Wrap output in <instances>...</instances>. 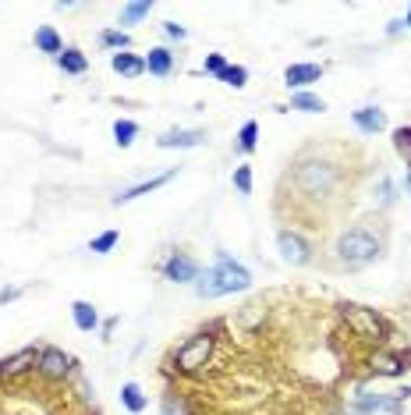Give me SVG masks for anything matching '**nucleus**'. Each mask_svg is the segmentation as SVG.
Masks as SVG:
<instances>
[{
	"label": "nucleus",
	"mask_w": 411,
	"mask_h": 415,
	"mask_svg": "<svg viewBox=\"0 0 411 415\" xmlns=\"http://www.w3.org/2000/svg\"><path fill=\"white\" fill-rule=\"evenodd\" d=\"M117 238H121V234H117V231H103L100 238H93V245H89V249H93L96 256H107V252L117 245Z\"/></svg>",
	"instance_id": "a878e982"
},
{
	"label": "nucleus",
	"mask_w": 411,
	"mask_h": 415,
	"mask_svg": "<svg viewBox=\"0 0 411 415\" xmlns=\"http://www.w3.org/2000/svg\"><path fill=\"white\" fill-rule=\"evenodd\" d=\"M394 145H397V153L408 160V167H411V128H397L394 132Z\"/></svg>",
	"instance_id": "bb28decb"
},
{
	"label": "nucleus",
	"mask_w": 411,
	"mask_h": 415,
	"mask_svg": "<svg viewBox=\"0 0 411 415\" xmlns=\"http://www.w3.org/2000/svg\"><path fill=\"white\" fill-rule=\"evenodd\" d=\"M372 366H376V373H383V376H397L401 369H408L401 355H376Z\"/></svg>",
	"instance_id": "4be33fe9"
},
{
	"label": "nucleus",
	"mask_w": 411,
	"mask_h": 415,
	"mask_svg": "<svg viewBox=\"0 0 411 415\" xmlns=\"http://www.w3.org/2000/svg\"><path fill=\"white\" fill-rule=\"evenodd\" d=\"M351 117H355V125H358L365 135H376V132H383V128H387V114H383V110H376V107H362V110L351 114Z\"/></svg>",
	"instance_id": "ddd939ff"
},
{
	"label": "nucleus",
	"mask_w": 411,
	"mask_h": 415,
	"mask_svg": "<svg viewBox=\"0 0 411 415\" xmlns=\"http://www.w3.org/2000/svg\"><path fill=\"white\" fill-rule=\"evenodd\" d=\"M103 39V46H110V50H117V53H121V50H128V33H117V28H110V33H103L100 36Z\"/></svg>",
	"instance_id": "cd10ccee"
},
{
	"label": "nucleus",
	"mask_w": 411,
	"mask_h": 415,
	"mask_svg": "<svg viewBox=\"0 0 411 415\" xmlns=\"http://www.w3.org/2000/svg\"><path fill=\"white\" fill-rule=\"evenodd\" d=\"M340 312H344V319L351 323V327L358 330V337H365V341H387V323L379 319L372 309H362V306H344Z\"/></svg>",
	"instance_id": "39448f33"
},
{
	"label": "nucleus",
	"mask_w": 411,
	"mask_h": 415,
	"mask_svg": "<svg viewBox=\"0 0 411 415\" xmlns=\"http://www.w3.org/2000/svg\"><path fill=\"white\" fill-rule=\"evenodd\" d=\"M213 344H217V341H213L210 330H202V334L188 337V341L178 348V355H174V369H181V373H199L206 362H210Z\"/></svg>",
	"instance_id": "20e7f679"
},
{
	"label": "nucleus",
	"mask_w": 411,
	"mask_h": 415,
	"mask_svg": "<svg viewBox=\"0 0 411 415\" xmlns=\"http://www.w3.org/2000/svg\"><path fill=\"white\" fill-rule=\"evenodd\" d=\"M404 25H411V11H408V18H404Z\"/></svg>",
	"instance_id": "f704fd0d"
},
{
	"label": "nucleus",
	"mask_w": 411,
	"mask_h": 415,
	"mask_svg": "<svg viewBox=\"0 0 411 415\" xmlns=\"http://www.w3.org/2000/svg\"><path fill=\"white\" fill-rule=\"evenodd\" d=\"M163 33H167L170 39H185V28H181L178 21H167V25H163Z\"/></svg>",
	"instance_id": "2f4dec72"
},
{
	"label": "nucleus",
	"mask_w": 411,
	"mask_h": 415,
	"mask_svg": "<svg viewBox=\"0 0 411 415\" xmlns=\"http://www.w3.org/2000/svg\"><path fill=\"white\" fill-rule=\"evenodd\" d=\"M121 405L138 415V412H145V405H149V401H145V394H142L138 383H125V387H121Z\"/></svg>",
	"instance_id": "a211bd4d"
},
{
	"label": "nucleus",
	"mask_w": 411,
	"mask_h": 415,
	"mask_svg": "<svg viewBox=\"0 0 411 415\" xmlns=\"http://www.w3.org/2000/svg\"><path fill=\"white\" fill-rule=\"evenodd\" d=\"M110 68H113L117 75L135 78V75L145 71V61H142V57H135V53H113V57H110Z\"/></svg>",
	"instance_id": "dca6fc26"
},
{
	"label": "nucleus",
	"mask_w": 411,
	"mask_h": 415,
	"mask_svg": "<svg viewBox=\"0 0 411 415\" xmlns=\"http://www.w3.org/2000/svg\"><path fill=\"white\" fill-rule=\"evenodd\" d=\"M379 408H397L394 398H358V412H379Z\"/></svg>",
	"instance_id": "c85d7f7f"
},
{
	"label": "nucleus",
	"mask_w": 411,
	"mask_h": 415,
	"mask_svg": "<svg viewBox=\"0 0 411 415\" xmlns=\"http://www.w3.org/2000/svg\"><path fill=\"white\" fill-rule=\"evenodd\" d=\"M135 135H138V125H135V121H128V117L113 121V142L121 145V150H128V145L135 142Z\"/></svg>",
	"instance_id": "aec40b11"
},
{
	"label": "nucleus",
	"mask_w": 411,
	"mask_h": 415,
	"mask_svg": "<svg viewBox=\"0 0 411 415\" xmlns=\"http://www.w3.org/2000/svg\"><path fill=\"white\" fill-rule=\"evenodd\" d=\"M319 75H322L319 64H291V68L284 71V82H287L291 89H305V85L319 82Z\"/></svg>",
	"instance_id": "f8f14e48"
},
{
	"label": "nucleus",
	"mask_w": 411,
	"mask_h": 415,
	"mask_svg": "<svg viewBox=\"0 0 411 415\" xmlns=\"http://www.w3.org/2000/svg\"><path fill=\"white\" fill-rule=\"evenodd\" d=\"M295 185L302 195L309 199H322L334 185H337V170L330 164H322V160H309V164H298L295 170Z\"/></svg>",
	"instance_id": "f03ea898"
},
{
	"label": "nucleus",
	"mask_w": 411,
	"mask_h": 415,
	"mask_svg": "<svg viewBox=\"0 0 411 415\" xmlns=\"http://www.w3.org/2000/svg\"><path fill=\"white\" fill-rule=\"evenodd\" d=\"M255 139H259V125H255V121H245L241 132H238V150H241V153H252V150H255Z\"/></svg>",
	"instance_id": "393cba45"
},
{
	"label": "nucleus",
	"mask_w": 411,
	"mask_h": 415,
	"mask_svg": "<svg viewBox=\"0 0 411 415\" xmlns=\"http://www.w3.org/2000/svg\"><path fill=\"white\" fill-rule=\"evenodd\" d=\"M170 68H174V53L167 50V46H156V50H149V57H145V71L149 75H170Z\"/></svg>",
	"instance_id": "2eb2a0df"
},
{
	"label": "nucleus",
	"mask_w": 411,
	"mask_h": 415,
	"mask_svg": "<svg viewBox=\"0 0 411 415\" xmlns=\"http://www.w3.org/2000/svg\"><path fill=\"white\" fill-rule=\"evenodd\" d=\"M337 252L347 266H365L379 256V242L372 238V234L365 227H351L340 234V242H337Z\"/></svg>",
	"instance_id": "7ed1b4c3"
},
{
	"label": "nucleus",
	"mask_w": 411,
	"mask_h": 415,
	"mask_svg": "<svg viewBox=\"0 0 411 415\" xmlns=\"http://www.w3.org/2000/svg\"><path fill=\"white\" fill-rule=\"evenodd\" d=\"M71 316H75V327L85 330V334H93V330L100 327V312H96V306H89V302H75V306H71Z\"/></svg>",
	"instance_id": "4468645a"
},
{
	"label": "nucleus",
	"mask_w": 411,
	"mask_h": 415,
	"mask_svg": "<svg viewBox=\"0 0 411 415\" xmlns=\"http://www.w3.org/2000/svg\"><path fill=\"white\" fill-rule=\"evenodd\" d=\"M252 284V274L245 270L241 263H234L227 252H217V266L206 277L195 281L199 299H220V294H234V291H245Z\"/></svg>",
	"instance_id": "f257e3e1"
},
{
	"label": "nucleus",
	"mask_w": 411,
	"mask_h": 415,
	"mask_svg": "<svg viewBox=\"0 0 411 415\" xmlns=\"http://www.w3.org/2000/svg\"><path fill=\"white\" fill-rule=\"evenodd\" d=\"M170 177H178V170H163V174H156V177H149V182H138V185H131V188H125L121 195H117L113 202L117 206H121V202H131V199H138V195H149V192H156V188H163L167 182H170Z\"/></svg>",
	"instance_id": "9d476101"
},
{
	"label": "nucleus",
	"mask_w": 411,
	"mask_h": 415,
	"mask_svg": "<svg viewBox=\"0 0 411 415\" xmlns=\"http://www.w3.org/2000/svg\"><path fill=\"white\" fill-rule=\"evenodd\" d=\"M163 412H167V415H185V405L174 401V398H167V401H163Z\"/></svg>",
	"instance_id": "473e14b6"
},
{
	"label": "nucleus",
	"mask_w": 411,
	"mask_h": 415,
	"mask_svg": "<svg viewBox=\"0 0 411 415\" xmlns=\"http://www.w3.org/2000/svg\"><path fill=\"white\" fill-rule=\"evenodd\" d=\"M57 64H61V71H68V75H82L85 68H89L82 50H61L57 53Z\"/></svg>",
	"instance_id": "f3484780"
},
{
	"label": "nucleus",
	"mask_w": 411,
	"mask_h": 415,
	"mask_svg": "<svg viewBox=\"0 0 411 415\" xmlns=\"http://www.w3.org/2000/svg\"><path fill=\"white\" fill-rule=\"evenodd\" d=\"M163 274L174 284H188V281H199V263L192 256H185V252H174L167 259V266H163Z\"/></svg>",
	"instance_id": "6e6552de"
},
{
	"label": "nucleus",
	"mask_w": 411,
	"mask_h": 415,
	"mask_svg": "<svg viewBox=\"0 0 411 415\" xmlns=\"http://www.w3.org/2000/svg\"><path fill=\"white\" fill-rule=\"evenodd\" d=\"M234 188H238L241 195L252 192V167H238V170H234Z\"/></svg>",
	"instance_id": "c756f323"
},
{
	"label": "nucleus",
	"mask_w": 411,
	"mask_h": 415,
	"mask_svg": "<svg viewBox=\"0 0 411 415\" xmlns=\"http://www.w3.org/2000/svg\"><path fill=\"white\" fill-rule=\"evenodd\" d=\"M277 249H280V256L287 259V263H295V266H302V263H309V256H312V249H309V242L302 238L298 231H280L277 234Z\"/></svg>",
	"instance_id": "423d86ee"
},
{
	"label": "nucleus",
	"mask_w": 411,
	"mask_h": 415,
	"mask_svg": "<svg viewBox=\"0 0 411 415\" xmlns=\"http://www.w3.org/2000/svg\"><path fill=\"white\" fill-rule=\"evenodd\" d=\"M18 294H21L18 288H4V291H0V302H15V299H18Z\"/></svg>",
	"instance_id": "72a5a7b5"
},
{
	"label": "nucleus",
	"mask_w": 411,
	"mask_h": 415,
	"mask_svg": "<svg viewBox=\"0 0 411 415\" xmlns=\"http://www.w3.org/2000/svg\"><path fill=\"white\" fill-rule=\"evenodd\" d=\"M227 64H223V57L220 53H210V57H206V75H220Z\"/></svg>",
	"instance_id": "7c9ffc66"
},
{
	"label": "nucleus",
	"mask_w": 411,
	"mask_h": 415,
	"mask_svg": "<svg viewBox=\"0 0 411 415\" xmlns=\"http://www.w3.org/2000/svg\"><path fill=\"white\" fill-rule=\"evenodd\" d=\"M153 11V0H135V4H125V11H121V25H135V21H142L145 15Z\"/></svg>",
	"instance_id": "412c9836"
},
{
	"label": "nucleus",
	"mask_w": 411,
	"mask_h": 415,
	"mask_svg": "<svg viewBox=\"0 0 411 415\" xmlns=\"http://www.w3.org/2000/svg\"><path fill=\"white\" fill-rule=\"evenodd\" d=\"M291 110H305V114H319V110H327V103H322L319 96H312V93H298V96H291Z\"/></svg>",
	"instance_id": "5701e85b"
},
{
	"label": "nucleus",
	"mask_w": 411,
	"mask_h": 415,
	"mask_svg": "<svg viewBox=\"0 0 411 415\" xmlns=\"http://www.w3.org/2000/svg\"><path fill=\"white\" fill-rule=\"evenodd\" d=\"M223 85H234V89H245V82H248V71L241 68V64H227L220 75H217Z\"/></svg>",
	"instance_id": "b1692460"
},
{
	"label": "nucleus",
	"mask_w": 411,
	"mask_h": 415,
	"mask_svg": "<svg viewBox=\"0 0 411 415\" xmlns=\"http://www.w3.org/2000/svg\"><path fill=\"white\" fill-rule=\"evenodd\" d=\"M39 366V351L36 348H21L18 355H11V359L0 362V376H21L28 369H36Z\"/></svg>",
	"instance_id": "1a4fd4ad"
},
{
	"label": "nucleus",
	"mask_w": 411,
	"mask_h": 415,
	"mask_svg": "<svg viewBox=\"0 0 411 415\" xmlns=\"http://www.w3.org/2000/svg\"><path fill=\"white\" fill-rule=\"evenodd\" d=\"M46 380H64L68 373H71V359H68V355L61 351V348H43L39 351V366H36Z\"/></svg>",
	"instance_id": "0eeeda50"
},
{
	"label": "nucleus",
	"mask_w": 411,
	"mask_h": 415,
	"mask_svg": "<svg viewBox=\"0 0 411 415\" xmlns=\"http://www.w3.org/2000/svg\"><path fill=\"white\" fill-rule=\"evenodd\" d=\"M206 135L202 132H181V128H174V132H163L156 139L160 150H192V145H199Z\"/></svg>",
	"instance_id": "9b49d317"
},
{
	"label": "nucleus",
	"mask_w": 411,
	"mask_h": 415,
	"mask_svg": "<svg viewBox=\"0 0 411 415\" xmlns=\"http://www.w3.org/2000/svg\"><path fill=\"white\" fill-rule=\"evenodd\" d=\"M36 46H39L43 53H53V57H57V53H61V50H64V43H61V36H57V33H53V28H50V25H43V28H36Z\"/></svg>",
	"instance_id": "6ab92c4d"
}]
</instances>
